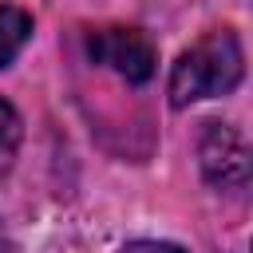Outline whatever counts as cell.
Returning a JSON list of instances; mask_svg holds the SVG:
<instances>
[{
	"label": "cell",
	"instance_id": "1",
	"mask_svg": "<svg viewBox=\"0 0 253 253\" xmlns=\"http://www.w3.org/2000/svg\"><path fill=\"white\" fill-rule=\"evenodd\" d=\"M241 75H245V55H241L237 32H229V28L210 32L190 51L178 55V63L170 71V103L190 107L198 99L229 95L241 83Z\"/></svg>",
	"mask_w": 253,
	"mask_h": 253
},
{
	"label": "cell",
	"instance_id": "2",
	"mask_svg": "<svg viewBox=\"0 0 253 253\" xmlns=\"http://www.w3.org/2000/svg\"><path fill=\"white\" fill-rule=\"evenodd\" d=\"M87 51L95 63L119 71L126 83H146L154 75V43L138 32V28H99L87 36Z\"/></svg>",
	"mask_w": 253,
	"mask_h": 253
},
{
	"label": "cell",
	"instance_id": "3",
	"mask_svg": "<svg viewBox=\"0 0 253 253\" xmlns=\"http://www.w3.org/2000/svg\"><path fill=\"white\" fill-rule=\"evenodd\" d=\"M198 158H202L206 182L217 190H241L249 178V146H245L241 130L229 123H206Z\"/></svg>",
	"mask_w": 253,
	"mask_h": 253
},
{
	"label": "cell",
	"instance_id": "4",
	"mask_svg": "<svg viewBox=\"0 0 253 253\" xmlns=\"http://www.w3.org/2000/svg\"><path fill=\"white\" fill-rule=\"evenodd\" d=\"M32 36V16L16 4H0V67H8Z\"/></svg>",
	"mask_w": 253,
	"mask_h": 253
},
{
	"label": "cell",
	"instance_id": "5",
	"mask_svg": "<svg viewBox=\"0 0 253 253\" xmlns=\"http://www.w3.org/2000/svg\"><path fill=\"white\" fill-rule=\"evenodd\" d=\"M20 115H16V107L8 103V99H0V178L12 170V162H16V150H20Z\"/></svg>",
	"mask_w": 253,
	"mask_h": 253
},
{
	"label": "cell",
	"instance_id": "6",
	"mask_svg": "<svg viewBox=\"0 0 253 253\" xmlns=\"http://www.w3.org/2000/svg\"><path fill=\"white\" fill-rule=\"evenodd\" d=\"M119 253H186V249L174 245V241H130V245H123Z\"/></svg>",
	"mask_w": 253,
	"mask_h": 253
},
{
	"label": "cell",
	"instance_id": "7",
	"mask_svg": "<svg viewBox=\"0 0 253 253\" xmlns=\"http://www.w3.org/2000/svg\"><path fill=\"white\" fill-rule=\"evenodd\" d=\"M0 253H12V241H8V233H4V225H0Z\"/></svg>",
	"mask_w": 253,
	"mask_h": 253
}]
</instances>
